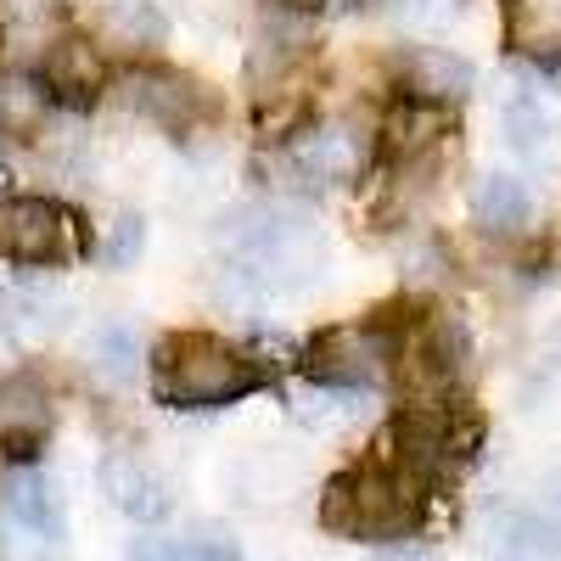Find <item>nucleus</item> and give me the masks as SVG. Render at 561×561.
<instances>
[{
  "label": "nucleus",
  "mask_w": 561,
  "mask_h": 561,
  "mask_svg": "<svg viewBox=\"0 0 561 561\" xmlns=\"http://www.w3.org/2000/svg\"><path fill=\"white\" fill-rule=\"evenodd\" d=\"M264 388V365L248 348H230L203 332L163 337L152 354V393L169 410H219Z\"/></svg>",
  "instance_id": "obj_1"
},
{
  "label": "nucleus",
  "mask_w": 561,
  "mask_h": 561,
  "mask_svg": "<svg viewBox=\"0 0 561 561\" xmlns=\"http://www.w3.org/2000/svg\"><path fill=\"white\" fill-rule=\"evenodd\" d=\"M320 523L343 539L388 550L393 539H410L421 523V483L399 466H354V472L325 483Z\"/></svg>",
  "instance_id": "obj_2"
},
{
  "label": "nucleus",
  "mask_w": 561,
  "mask_h": 561,
  "mask_svg": "<svg viewBox=\"0 0 561 561\" xmlns=\"http://www.w3.org/2000/svg\"><path fill=\"white\" fill-rule=\"evenodd\" d=\"M219 242L225 253L259 270L270 287H280V280H304L320 270L325 259V237H320V225L298 208H280V203H242V208H230L219 219Z\"/></svg>",
  "instance_id": "obj_3"
},
{
  "label": "nucleus",
  "mask_w": 561,
  "mask_h": 561,
  "mask_svg": "<svg viewBox=\"0 0 561 561\" xmlns=\"http://www.w3.org/2000/svg\"><path fill=\"white\" fill-rule=\"evenodd\" d=\"M399 354H404V343L388 320L325 325V332H314L304 343V377L320 388H377Z\"/></svg>",
  "instance_id": "obj_4"
},
{
  "label": "nucleus",
  "mask_w": 561,
  "mask_h": 561,
  "mask_svg": "<svg viewBox=\"0 0 561 561\" xmlns=\"http://www.w3.org/2000/svg\"><path fill=\"white\" fill-rule=\"evenodd\" d=\"M472 444H478V427L460 433V415L455 410H438V404H415L393 421V466L410 472L421 489L460 472L466 460H472Z\"/></svg>",
  "instance_id": "obj_5"
},
{
  "label": "nucleus",
  "mask_w": 561,
  "mask_h": 561,
  "mask_svg": "<svg viewBox=\"0 0 561 561\" xmlns=\"http://www.w3.org/2000/svg\"><path fill=\"white\" fill-rule=\"evenodd\" d=\"M370 158V140L359 124L348 118H332V124H314L304 135H293L287 147H280V169H287L293 180L287 185H348Z\"/></svg>",
  "instance_id": "obj_6"
},
{
  "label": "nucleus",
  "mask_w": 561,
  "mask_h": 561,
  "mask_svg": "<svg viewBox=\"0 0 561 561\" xmlns=\"http://www.w3.org/2000/svg\"><path fill=\"white\" fill-rule=\"evenodd\" d=\"M0 253L18 264H68L79 253L73 214L51 197H7L0 203Z\"/></svg>",
  "instance_id": "obj_7"
},
{
  "label": "nucleus",
  "mask_w": 561,
  "mask_h": 561,
  "mask_svg": "<svg viewBox=\"0 0 561 561\" xmlns=\"http://www.w3.org/2000/svg\"><path fill=\"white\" fill-rule=\"evenodd\" d=\"M45 438H51V393H45L39 377H7L0 382V455L28 466Z\"/></svg>",
  "instance_id": "obj_8"
},
{
  "label": "nucleus",
  "mask_w": 561,
  "mask_h": 561,
  "mask_svg": "<svg viewBox=\"0 0 561 561\" xmlns=\"http://www.w3.org/2000/svg\"><path fill=\"white\" fill-rule=\"evenodd\" d=\"M124 102H129L140 118H152V124H163V129H174V135L192 129L197 113L208 107L203 84L185 79V73H174V68H135V73L124 79Z\"/></svg>",
  "instance_id": "obj_9"
},
{
  "label": "nucleus",
  "mask_w": 561,
  "mask_h": 561,
  "mask_svg": "<svg viewBox=\"0 0 561 561\" xmlns=\"http://www.w3.org/2000/svg\"><path fill=\"white\" fill-rule=\"evenodd\" d=\"M478 84V68L455 57V51H438V45H421V51H404L399 62V90L404 102H427V107H455L472 96Z\"/></svg>",
  "instance_id": "obj_10"
},
{
  "label": "nucleus",
  "mask_w": 561,
  "mask_h": 561,
  "mask_svg": "<svg viewBox=\"0 0 561 561\" xmlns=\"http://www.w3.org/2000/svg\"><path fill=\"white\" fill-rule=\"evenodd\" d=\"M96 478H102V494L113 500V511H124V517H135V523L169 517V489H163V478L140 455H129V449L102 455V472Z\"/></svg>",
  "instance_id": "obj_11"
},
{
  "label": "nucleus",
  "mask_w": 561,
  "mask_h": 561,
  "mask_svg": "<svg viewBox=\"0 0 561 561\" xmlns=\"http://www.w3.org/2000/svg\"><path fill=\"white\" fill-rule=\"evenodd\" d=\"M500 129L517 163H528L534 174H561V118L550 107H539L534 96H517L500 113Z\"/></svg>",
  "instance_id": "obj_12"
},
{
  "label": "nucleus",
  "mask_w": 561,
  "mask_h": 561,
  "mask_svg": "<svg viewBox=\"0 0 561 561\" xmlns=\"http://www.w3.org/2000/svg\"><path fill=\"white\" fill-rule=\"evenodd\" d=\"M96 39L107 45V51L147 57L169 39V18L152 7V0H107L102 18H96Z\"/></svg>",
  "instance_id": "obj_13"
},
{
  "label": "nucleus",
  "mask_w": 561,
  "mask_h": 561,
  "mask_svg": "<svg viewBox=\"0 0 561 561\" xmlns=\"http://www.w3.org/2000/svg\"><path fill=\"white\" fill-rule=\"evenodd\" d=\"M0 511L18 523V528H28V534H39V539H62V494H57V483L51 478H39V472H12L7 483H0Z\"/></svg>",
  "instance_id": "obj_14"
},
{
  "label": "nucleus",
  "mask_w": 561,
  "mask_h": 561,
  "mask_svg": "<svg viewBox=\"0 0 561 561\" xmlns=\"http://www.w3.org/2000/svg\"><path fill=\"white\" fill-rule=\"evenodd\" d=\"M472 219L489 230V237H511V230H523V225L534 219V192H528V180L505 174V169L478 174V185H472Z\"/></svg>",
  "instance_id": "obj_15"
},
{
  "label": "nucleus",
  "mask_w": 561,
  "mask_h": 561,
  "mask_svg": "<svg viewBox=\"0 0 561 561\" xmlns=\"http://www.w3.org/2000/svg\"><path fill=\"white\" fill-rule=\"evenodd\" d=\"M62 325V298L45 293V287H7L0 293V337L18 343V348H34L45 343Z\"/></svg>",
  "instance_id": "obj_16"
},
{
  "label": "nucleus",
  "mask_w": 561,
  "mask_h": 561,
  "mask_svg": "<svg viewBox=\"0 0 561 561\" xmlns=\"http://www.w3.org/2000/svg\"><path fill=\"white\" fill-rule=\"evenodd\" d=\"M51 84L34 73H0V140H34L51 118Z\"/></svg>",
  "instance_id": "obj_17"
},
{
  "label": "nucleus",
  "mask_w": 561,
  "mask_h": 561,
  "mask_svg": "<svg viewBox=\"0 0 561 561\" xmlns=\"http://www.w3.org/2000/svg\"><path fill=\"white\" fill-rule=\"evenodd\" d=\"M410 359H415V370H421V382L449 388L460 370H466V325L433 314L427 325H421V337L410 343Z\"/></svg>",
  "instance_id": "obj_18"
},
{
  "label": "nucleus",
  "mask_w": 561,
  "mask_h": 561,
  "mask_svg": "<svg viewBox=\"0 0 561 561\" xmlns=\"http://www.w3.org/2000/svg\"><path fill=\"white\" fill-rule=\"evenodd\" d=\"M45 84H51V96H68V102L96 96L102 51H96V45H84V39H57L51 51H45Z\"/></svg>",
  "instance_id": "obj_19"
},
{
  "label": "nucleus",
  "mask_w": 561,
  "mask_h": 561,
  "mask_svg": "<svg viewBox=\"0 0 561 561\" xmlns=\"http://www.w3.org/2000/svg\"><path fill=\"white\" fill-rule=\"evenodd\" d=\"M0 34L18 51H51L62 39V0H0Z\"/></svg>",
  "instance_id": "obj_20"
},
{
  "label": "nucleus",
  "mask_w": 561,
  "mask_h": 561,
  "mask_svg": "<svg viewBox=\"0 0 561 561\" xmlns=\"http://www.w3.org/2000/svg\"><path fill=\"white\" fill-rule=\"evenodd\" d=\"M500 545H505V561H556L561 556V517H550L545 505L511 511L500 523Z\"/></svg>",
  "instance_id": "obj_21"
},
{
  "label": "nucleus",
  "mask_w": 561,
  "mask_h": 561,
  "mask_svg": "<svg viewBox=\"0 0 561 561\" xmlns=\"http://www.w3.org/2000/svg\"><path fill=\"white\" fill-rule=\"evenodd\" d=\"M388 147L393 152H421L427 140H438L449 129V107H427V102H399L388 113Z\"/></svg>",
  "instance_id": "obj_22"
},
{
  "label": "nucleus",
  "mask_w": 561,
  "mask_h": 561,
  "mask_svg": "<svg viewBox=\"0 0 561 561\" xmlns=\"http://www.w3.org/2000/svg\"><path fill=\"white\" fill-rule=\"evenodd\" d=\"M90 365H96L107 382H129L135 365H140V337L129 332L124 320L96 325V332H90Z\"/></svg>",
  "instance_id": "obj_23"
},
{
  "label": "nucleus",
  "mask_w": 561,
  "mask_h": 561,
  "mask_svg": "<svg viewBox=\"0 0 561 561\" xmlns=\"http://www.w3.org/2000/svg\"><path fill=\"white\" fill-rule=\"evenodd\" d=\"M511 34L528 51H561V0H517Z\"/></svg>",
  "instance_id": "obj_24"
},
{
  "label": "nucleus",
  "mask_w": 561,
  "mask_h": 561,
  "mask_svg": "<svg viewBox=\"0 0 561 561\" xmlns=\"http://www.w3.org/2000/svg\"><path fill=\"white\" fill-rule=\"evenodd\" d=\"M140 248H147V219L140 214H113V225H107V237H102V264H113V270H129L135 259H140Z\"/></svg>",
  "instance_id": "obj_25"
},
{
  "label": "nucleus",
  "mask_w": 561,
  "mask_h": 561,
  "mask_svg": "<svg viewBox=\"0 0 561 561\" xmlns=\"http://www.w3.org/2000/svg\"><path fill=\"white\" fill-rule=\"evenodd\" d=\"M185 550H192V561H242L237 539H225V534H214V528H208V534H197Z\"/></svg>",
  "instance_id": "obj_26"
},
{
  "label": "nucleus",
  "mask_w": 561,
  "mask_h": 561,
  "mask_svg": "<svg viewBox=\"0 0 561 561\" xmlns=\"http://www.w3.org/2000/svg\"><path fill=\"white\" fill-rule=\"evenodd\" d=\"M460 12V0H404V18L421 23V28H433V23H449Z\"/></svg>",
  "instance_id": "obj_27"
},
{
  "label": "nucleus",
  "mask_w": 561,
  "mask_h": 561,
  "mask_svg": "<svg viewBox=\"0 0 561 561\" xmlns=\"http://www.w3.org/2000/svg\"><path fill=\"white\" fill-rule=\"evenodd\" d=\"M129 561H192V550L169 545V539H135L129 545Z\"/></svg>",
  "instance_id": "obj_28"
},
{
  "label": "nucleus",
  "mask_w": 561,
  "mask_h": 561,
  "mask_svg": "<svg viewBox=\"0 0 561 561\" xmlns=\"http://www.w3.org/2000/svg\"><path fill=\"white\" fill-rule=\"evenodd\" d=\"M370 561H438V556L421 550V545H388V550H377Z\"/></svg>",
  "instance_id": "obj_29"
},
{
  "label": "nucleus",
  "mask_w": 561,
  "mask_h": 561,
  "mask_svg": "<svg viewBox=\"0 0 561 561\" xmlns=\"http://www.w3.org/2000/svg\"><path fill=\"white\" fill-rule=\"evenodd\" d=\"M545 511H550V517H561V466L545 478Z\"/></svg>",
  "instance_id": "obj_30"
},
{
  "label": "nucleus",
  "mask_w": 561,
  "mask_h": 561,
  "mask_svg": "<svg viewBox=\"0 0 561 561\" xmlns=\"http://www.w3.org/2000/svg\"><path fill=\"white\" fill-rule=\"evenodd\" d=\"M539 365H545V377H561V332L545 343V359H539Z\"/></svg>",
  "instance_id": "obj_31"
},
{
  "label": "nucleus",
  "mask_w": 561,
  "mask_h": 561,
  "mask_svg": "<svg viewBox=\"0 0 561 561\" xmlns=\"http://www.w3.org/2000/svg\"><path fill=\"white\" fill-rule=\"evenodd\" d=\"M0 185H7V169H0Z\"/></svg>",
  "instance_id": "obj_32"
}]
</instances>
